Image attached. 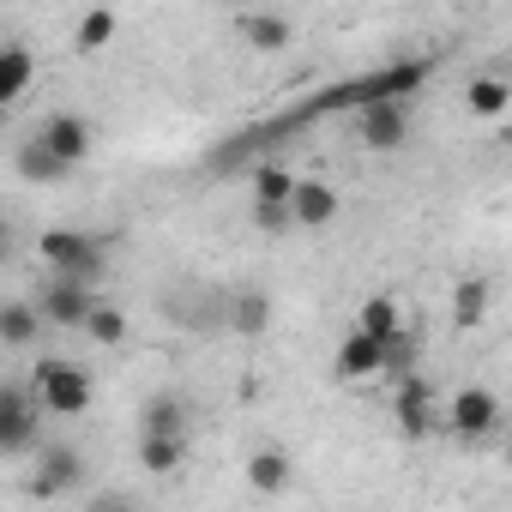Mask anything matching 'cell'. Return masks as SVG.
Segmentation results:
<instances>
[{
    "instance_id": "277c9868",
    "label": "cell",
    "mask_w": 512,
    "mask_h": 512,
    "mask_svg": "<svg viewBox=\"0 0 512 512\" xmlns=\"http://www.w3.org/2000/svg\"><path fill=\"white\" fill-rule=\"evenodd\" d=\"M43 446V410L31 398V386L0 380V458H25Z\"/></svg>"
},
{
    "instance_id": "44dd1931",
    "label": "cell",
    "mask_w": 512,
    "mask_h": 512,
    "mask_svg": "<svg viewBox=\"0 0 512 512\" xmlns=\"http://www.w3.org/2000/svg\"><path fill=\"white\" fill-rule=\"evenodd\" d=\"M115 31H121V19H115L109 7H91V13L73 25V49H79V55H97V49L115 43Z\"/></svg>"
},
{
    "instance_id": "4316f807",
    "label": "cell",
    "mask_w": 512,
    "mask_h": 512,
    "mask_svg": "<svg viewBox=\"0 0 512 512\" xmlns=\"http://www.w3.org/2000/svg\"><path fill=\"white\" fill-rule=\"evenodd\" d=\"M253 223H260L266 235H278V229H290V211H278V205H253Z\"/></svg>"
},
{
    "instance_id": "5b68a950",
    "label": "cell",
    "mask_w": 512,
    "mask_h": 512,
    "mask_svg": "<svg viewBox=\"0 0 512 512\" xmlns=\"http://www.w3.org/2000/svg\"><path fill=\"white\" fill-rule=\"evenodd\" d=\"M356 145L362 151H380V157L404 151L410 145V103H392V97L356 103Z\"/></svg>"
},
{
    "instance_id": "83f0119b",
    "label": "cell",
    "mask_w": 512,
    "mask_h": 512,
    "mask_svg": "<svg viewBox=\"0 0 512 512\" xmlns=\"http://www.w3.org/2000/svg\"><path fill=\"white\" fill-rule=\"evenodd\" d=\"M7 253H13V223L0 217V260H7Z\"/></svg>"
},
{
    "instance_id": "d6986e66",
    "label": "cell",
    "mask_w": 512,
    "mask_h": 512,
    "mask_svg": "<svg viewBox=\"0 0 512 512\" xmlns=\"http://www.w3.org/2000/svg\"><path fill=\"white\" fill-rule=\"evenodd\" d=\"M356 332H362V338H374V344L386 350V344L404 332V314H398V302H392V296H368V302L356 308Z\"/></svg>"
},
{
    "instance_id": "52a82bcc",
    "label": "cell",
    "mask_w": 512,
    "mask_h": 512,
    "mask_svg": "<svg viewBox=\"0 0 512 512\" xmlns=\"http://www.w3.org/2000/svg\"><path fill=\"white\" fill-rule=\"evenodd\" d=\"M31 139H37V145H43V151H49V157H55V163H61V169L73 175V169H79V163L91 157V145H97V127H91L85 115L61 109V115H49V121H43V127H37Z\"/></svg>"
},
{
    "instance_id": "30bf717a",
    "label": "cell",
    "mask_w": 512,
    "mask_h": 512,
    "mask_svg": "<svg viewBox=\"0 0 512 512\" xmlns=\"http://www.w3.org/2000/svg\"><path fill=\"white\" fill-rule=\"evenodd\" d=\"M338 205H344V199H338V187H332V181L296 175V187H290V205H284V211H290V223H296V229H326V223L338 217Z\"/></svg>"
},
{
    "instance_id": "d4e9b609",
    "label": "cell",
    "mask_w": 512,
    "mask_h": 512,
    "mask_svg": "<svg viewBox=\"0 0 512 512\" xmlns=\"http://www.w3.org/2000/svg\"><path fill=\"white\" fill-rule=\"evenodd\" d=\"M13 169H19V175H25L31 187H43V181H61V175H67V169H61V163H55V157H49V151H43L37 139H25V145H19Z\"/></svg>"
},
{
    "instance_id": "3957f363",
    "label": "cell",
    "mask_w": 512,
    "mask_h": 512,
    "mask_svg": "<svg viewBox=\"0 0 512 512\" xmlns=\"http://www.w3.org/2000/svg\"><path fill=\"white\" fill-rule=\"evenodd\" d=\"M31 458H37L31 464V482H25L31 500H61V494H79L91 482V464H85V452L73 440H43Z\"/></svg>"
},
{
    "instance_id": "5bb4252c",
    "label": "cell",
    "mask_w": 512,
    "mask_h": 512,
    "mask_svg": "<svg viewBox=\"0 0 512 512\" xmlns=\"http://www.w3.org/2000/svg\"><path fill=\"white\" fill-rule=\"evenodd\" d=\"M241 476H247V488H253V494H284V488L296 482V464H290V452H284V446H260V452L247 458V470H241Z\"/></svg>"
},
{
    "instance_id": "7c38bea8",
    "label": "cell",
    "mask_w": 512,
    "mask_h": 512,
    "mask_svg": "<svg viewBox=\"0 0 512 512\" xmlns=\"http://www.w3.org/2000/svg\"><path fill=\"white\" fill-rule=\"evenodd\" d=\"M332 368H338V380H380V374H386V350L350 326V332L338 338V356H332Z\"/></svg>"
},
{
    "instance_id": "484cf974",
    "label": "cell",
    "mask_w": 512,
    "mask_h": 512,
    "mask_svg": "<svg viewBox=\"0 0 512 512\" xmlns=\"http://www.w3.org/2000/svg\"><path fill=\"white\" fill-rule=\"evenodd\" d=\"M85 512H145V506H139L127 488H103V494H91V500H85Z\"/></svg>"
},
{
    "instance_id": "cb8c5ba5",
    "label": "cell",
    "mask_w": 512,
    "mask_h": 512,
    "mask_svg": "<svg viewBox=\"0 0 512 512\" xmlns=\"http://www.w3.org/2000/svg\"><path fill=\"white\" fill-rule=\"evenodd\" d=\"M290 187H296V175L284 169V163H260L253 169V205H290Z\"/></svg>"
},
{
    "instance_id": "ba28073f",
    "label": "cell",
    "mask_w": 512,
    "mask_h": 512,
    "mask_svg": "<svg viewBox=\"0 0 512 512\" xmlns=\"http://www.w3.org/2000/svg\"><path fill=\"white\" fill-rule=\"evenodd\" d=\"M500 428V398L488 386H458L452 404H446V434L458 440H488Z\"/></svg>"
},
{
    "instance_id": "7402d4cb",
    "label": "cell",
    "mask_w": 512,
    "mask_h": 512,
    "mask_svg": "<svg viewBox=\"0 0 512 512\" xmlns=\"http://www.w3.org/2000/svg\"><path fill=\"white\" fill-rule=\"evenodd\" d=\"M488 296H494L488 278H464V284L452 290V320H458L464 332H476V326L488 320Z\"/></svg>"
},
{
    "instance_id": "e0dca14e",
    "label": "cell",
    "mask_w": 512,
    "mask_h": 512,
    "mask_svg": "<svg viewBox=\"0 0 512 512\" xmlns=\"http://www.w3.org/2000/svg\"><path fill=\"white\" fill-rule=\"evenodd\" d=\"M464 109L482 115V121H506V109H512V85H506L500 73H476V79L464 85Z\"/></svg>"
},
{
    "instance_id": "8fae6325",
    "label": "cell",
    "mask_w": 512,
    "mask_h": 512,
    "mask_svg": "<svg viewBox=\"0 0 512 512\" xmlns=\"http://www.w3.org/2000/svg\"><path fill=\"white\" fill-rule=\"evenodd\" d=\"M187 428H193V404H187L175 386H163V392H151V398H145V410H139V434L187 440Z\"/></svg>"
},
{
    "instance_id": "8992f818",
    "label": "cell",
    "mask_w": 512,
    "mask_h": 512,
    "mask_svg": "<svg viewBox=\"0 0 512 512\" xmlns=\"http://www.w3.org/2000/svg\"><path fill=\"white\" fill-rule=\"evenodd\" d=\"M31 308H37V320H43V326L79 332V326H85V314L97 308V290H91V284H67V278H43V284H37V296H31Z\"/></svg>"
},
{
    "instance_id": "6da1fadb",
    "label": "cell",
    "mask_w": 512,
    "mask_h": 512,
    "mask_svg": "<svg viewBox=\"0 0 512 512\" xmlns=\"http://www.w3.org/2000/svg\"><path fill=\"white\" fill-rule=\"evenodd\" d=\"M37 253H43L49 278L91 284V290H97V278H103V266H109V247H103L97 235H85V229H43V235H37Z\"/></svg>"
},
{
    "instance_id": "9c48e42d",
    "label": "cell",
    "mask_w": 512,
    "mask_h": 512,
    "mask_svg": "<svg viewBox=\"0 0 512 512\" xmlns=\"http://www.w3.org/2000/svg\"><path fill=\"white\" fill-rule=\"evenodd\" d=\"M392 422H398V434H410V440H428V434L440 428V416H434V386H428L422 374H404V380H398V392H392Z\"/></svg>"
},
{
    "instance_id": "2e32d148",
    "label": "cell",
    "mask_w": 512,
    "mask_h": 512,
    "mask_svg": "<svg viewBox=\"0 0 512 512\" xmlns=\"http://www.w3.org/2000/svg\"><path fill=\"white\" fill-rule=\"evenodd\" d=\"M37 338H43V320H37L31 296H7V302H0V344H7V350H31Z\"/></svg>"
},
{
    "instance_id": "603a6c76",
    "label": "cell",
    "mask_w": 512,
    "mask_h": 512,
    "mask_svg": "<svg viewBox=\"0 0 512 512\" xmlns=\"http://www.w3.org/2000/svg\"><path fill=\"white\" fill-rule=\"evenodd\" d=\"M79 338H91V344H103V350H115V344H127V314H121V308H109V302H97V308L85 314V326H79Z\"/></svg>"
},
{
    "instance_id": "4fadbf2b",
    "label": "cell",
    "mask_w": 512,
    "mask_h": 512,
    "mask_svg": "<svg viewBox=\"0 0 512 512\" xmlns=\"http://www.w3.org/2000/svg\"><path fill=\"white\" fill-rule=\"evenodd\" d=\"M223 320H229L235 338H266L272 332V296L266 290H229Z\"/></svg>"
},
{
    "instance_id": "9a60e30c",
    "label": "cell",
    "mask_w": 512,
    "mask_h": 512,
    "mask_svg": "<svg viewBox=\"0 0 512 512\" xmlns=\"http://www.w3.org/2000/svg\"><path fill=\"white\" fill-rule=\"evenodd\" d=\"M37 85V55L25 43H0V109H13Z\"/></svg>"
},
{
    "instance_id": "7a4b0ae2",
    "label": "cell",
    "mask_w": 512,
    "mask_h": 512,
    "mask_svg": "<svg viewBox=\"0 0 512 512\" xmlns=\"http://www.w3.org/2000/svg\"><path fill=\"white\" fill-rule=\"evenodd\" d=\"M25 386H31V398H37L43 416H85L91 410V392H97L91 374L79 362H67V356H43Z\"/></svg>"
},
{
    "instance_id": "ac0fdd59",
    "label": "cell",
    "mask_w": 512,
    "mask_h": 512,
    "mask_svg": "<svg viewBox=\"0 0 512 512\" xmlns=\"http://www.w3.org/2000/svg\"><path fill=\"white\" fill-rule=\"evenodd\" d=\"M235 37L247 43V49H290V19L284 13H241L235 19Z\"/></svg>"
},
{
    "instance_id": "ffe728a7",
    "label": "cell",
    "mask_w": 512,
    "mask_h": 512,
    "mask_svg": "<svg viewBox=\"0 0 512 512\" xmlns=\"http://www.w3.org/2000/svg\"><path fill=\"white\" fill-rule=\"evenodd\" d=\"M187 464V440H157V434H139V470L145 476H175Z\"/></svg>"
}]
</instances>
